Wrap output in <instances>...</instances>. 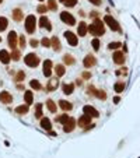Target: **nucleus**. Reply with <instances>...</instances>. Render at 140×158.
<instances>
[{
	"label": "nucleus",
	"instance_id": "obj_54",
	"mask_svg": "<svg viewBox=\"0 0 140 158\" xmlns=\"http://www.w3.org/2000/svg\"><path fill=\"white\" fill-rule=\"evenodd\" d=\"M39 1H43V0H39Z\"/></svg>",
	"mask_w": 140,
	"mask_h": 158
},
{
	"label": "nucleus",
	"instance_id": "obj_23",
	"mask_svg": "<svg viewBox=\"0 0 140 158\" xmlns=\"http://www.w3.org/2000/svg\"><path fill=\"white\" fill-rule=\"evenodd\" d=\"M51 46L53 48V51H55V52H60L62 46H60V41H59V38H56V37L52 38V39H51Z\"/></svg>",
	"mask_w": 140,
	"mask_h": 158
},
{
	"label": "nucleus",
	"instance_id": "obj_8",
	"mask_svg": "<svg viewBox=\"0 0 140 158\" xmlns=\"http://www.w3.org/2000/svg\"><path fill=\"white\" fill-rule=\"evenodd\" d=\"M83 112H84V115H87L90 118H99V112L94 107H91V105H85L83 108Z\"/></svg>",
	"mask_w": 140,
	"mask_h": 158
},
{
	"label": "nucleus",
	"instance_id": "obj_46",
	"mask_svg": "<svg viewBox=\"0 0 140 158\" xmlns=\"http://www.w3.org/2000/svg\"><path fill=\"white\" fill-rule=\"evenodd\" d=\"M83 77H84V79H90V77H91V73L85 71V73H83Z\"/></svg>",
	"mask_w": 140,
	"mask_h": 158
},
{
	"label": "nucleus",
	"instance_id": "obj_30",
	"mask_svg": "<svg viewBox=\"0 0 140 158\" xmlns=\"http://www.w3.org/2000/svg\"><path fill=\"white\" fill-rule=\"evenodd\" d=\"M46 107H48V109H49V112H52V113H55V112L57 111V107H56V104L53 102V99H48Z\"/></svg>",
	"mask_w": 140,
	"mask_h": 158
},
{
	"label": "nucleus",
	"instance_id": "obj_3",
	"mask_svg": "<svg viewBox=\"0 0 140 158\" xmlns=\"http://www.w3.org/2000/svg\"><path fill=\"white\" fill-rule=\"evenodd\" d=\"M104 23L107 24L108 27L111 28L112 31H118V32H122V29H121V25H119V23H118L116 20L113 18L112 15H105L104 17Z\"/></svg>",
	"mask_w": 140,
	"mask_h": 158
},
{
	"label": "nucleus",
	"instance_id": "obj_39",
	"mask_svg": "<svg viewBox=\"0 0 140 158\" xmlns=\"http://www.w3.org/2000/svg\"><path fill=\"white\" fill-rule=\"evenodd\" d=\"M121 46H122L121 42H111V43H108V49H118Z\"/></svg>",
	"mask_w": 140,
	"mask_h": 158
},
{
	"label": "nucleus",
	"instance_id": "obj_15",
	"mask_svg": "<svg viewBox=\"0 0 140 158\" xmlns=\"http://www.w3.org/2000/svg\"><path fill=\"white\" fill-rule=\"evenodd\" d=\"M39 27H41V28H46L48 31H52L51 21H49V18H48L46 15H41V18H39Z\"/></svg>",
	"mask_w": 140,
	"mask_h": 158
},
{
	"label": "nucleus",
	"instance_id": "obj_20",
	"mask_svg": "<svg viewBox=\"0 0 140 158\" xmlns=\"http://www.w3.org/2000/svg\"><path fill=\"white\" fill-rule=\"evenodd\" d=\"M77 34H79V37H85L87 35V23H79V28H77Z\"/></svg>",
	"mask_w": 140,
	"mask_h": 158
},
{
	"label": "nucleus",
	"instance_id": "obj_35",
	"mask_svg": "<svg viewBox=\"0 0 140 158\" xmlns=\"http://www.w3.org/2000/svg\"><path fill=\"white\" fill-rule=\"evenodd\" d=\"M59 1H62V4L66 7H74L77 4V0H59Z\"/></svg>",
	"mask_w": 140,
	"mask_h": 158
},
{
	"label": "nucleus",
	"instance_id": "obj_43",
	"mask_svg": "<svg viewBox=\"0 0 140 158\" xmlns=\"http://www.w3.org/2000/svg\"><path fill=\"white\" fill-rule=\"evenodd\" d=\"M20 48H21V49L25 48V38L24 37H20Z\"/></svg>",
	"mask_w": 140,
	"mask_h": 158
},
{
	"label": "nucleus",
	"instance_id": "obj_6",
	"mask_svg": "<svg viewBox=\"0 0 140 158\" xmlns=\"http://www.w3.org/2000/svg\"><path fill=\"white\" fill-rule=\"evenodd\" d=\"M60 20L65 24L70 25V27H73V25L76 24V18L70 13H67V11H62V13H60Z\"/></svg>",
	"mask_w": 140,
	"mask_h": 158
},
{
	"label": "nucleus",
	"instance_id": "obj_13",
	"mask_svg": "<svg viewBox=\"0 0 140 158\" xmlns=\"http://www.w3.org/2000/svg\"><path fill=\"white\" fill-rule=\"evenodd\" d=\"M7 42H9V46L11 48V49H15V46H17V32H15V31H11V32L9 34Z\"/></svg>",
	"mask_w": 140,
	"mask_h": 158
},
{
	"label": "nucleus",
	"instance_id": "obj_37",
	"mask_svg": "<svg viewBox=\"0 0 140 158\" xmlns=\"http://www.w3.org/2000/svg\"><path fill=\"white\" fill-rule=\"evenodd\" d=\"M35 108H37V111H35V118L41 119L42 118V104H37Z\"/></svg>",
	"mask_w": 140,
	"mask_h": 158
},
{
	"label": "nucleus",
	"instance_id": "obj_40",
	"mask_svg": "<svg viewBox=\"0 0 140 158\" xmlns=\"http://www.w3.org/2000/svg\"><path fill=\"white\" fill-rule=\"evenodd\" d=\"M67 119H69V116H67V113H63V115H60V116H57V118H56V121H57V122H60L62 125H63V123H65V122L67 121Z\"/></svg>",
	"mask_w": 140,
	"mask_h": 158
},
{
	"label": "nucleus",
	"instance_id": "obj_2",
	"mask_svg": "<svg viewBox=\"0 0 140 158\" xmlns=\"http://www.w3.org/2000/svg\"><path fill=\"white\" fill-rule=\"evenodd\" d=\"M25 31L28 34H34L35 32V28H37V18H35V15L34 14H29L25 17Z\"/></svg>",
	"mask_w": 140,
	"mask_h": 158
},
{
	"label": "nucleus",
	"instance_id": "obj_33",
	"mask_svg": "<svg viewBox=\"0 0 140 158\" xmlns=\"http://www.w3.org/2000/svg\"><path fill=\"white\" fill-rule=\"evenodd\" d=\"M9 25V20L6 18V17H0V32L1 31H4L6 28Z\"/></svg>",
	"mask_w": 140,
	"mask_h": 158
},
{
	"label": "nucleus",
	"instance_id": "obj_27",
	"mask_svg": "<svg viewBox=\"0 0 140 158\" xmlns=\"http://www.w3.org/2000/svg\"><path fill=\"white\" fill-rule=\"evenodd\" d=\"M74 91V84H63V94L70 95Z\"/></svg>",
	"mask_w": 140,
	"mask_h": 158
},
{
	"label": "nucleus",
	"instance_id": "obj_28",
	"mask_svg": "<svg viewBox=\"0 0 140 158\" xmlns=\"http://www.w3.org/2000/svg\"><path fill=\"white\" fill-rule=\"evenodd\" d=\"M125 83L123 81H118V83H115V85H113V90L116 91L118 94H121V93H123L125 91Z\"/></svg>",
	"mask_w": 140,
	"mask_h": 158
},
{
	"label": "nucleus",
	"instance_id": "obj_25",
	"mask_svg": "<svg viewBox=\"0 0 140 158\" xmlns=\"http://www.w3.org/2000/svg\"><path fill=\"white\" fill-rule=\"evenodd\" d=\"M74 62L76 59L73 57V55H70V53H66L65 56H63V63L67 66H71V65H74Z\"/></svg>",
	"mask_w": 140,
	"mask_h": 158
},
{
	"label": "nucleus",
	"instance_id": "obj_14",
	"mask_svg": "<svg viewBox=\"0 0 140 158\" xmlns=\"http://www.w3.org/2000/svg\"><path fill=\"white\" fill-rule=\"evenodd\" d=\"M90 125H91V118L87 116V115H83V116L79 119V127H83V129H88Z\"/></svg>",
	"mask_w": 140,
	"mask_h": 158
},
{
	"label": "nucleus",
	"instance_id": "obj_5",
	"mask_svg": "<svg viewBox=\"0 0 140 158\" xmlns=\"http://www.w3.org/2000/svg\"><path fill=\"white\" fill-rule=\"evenodd\" d=\"M88 94L99 98V99H102V101L107 99V94H105V91H102V90H97L94 85H88Z\"/></svg>",
	"mask_w": 140,
	"mask_h": 158
},
{
	"label": "nucleus",
	"instance_id": "obj_47",
	"mask_svg": "<svg viewBox=\"0 0 140 158\" xmlns=\"http://www.w3.org/2000/svg\"><path fill=\"white\" fill-rule=\"evenodd\" d=\"M119 101H121V98H119V97H115V98H113V102H115V104H119Z\"/></svg>",
	"mask_w": 140,
	"mask_h": 158
},
{
	"label": "nucleus",
	"instance_id": "obj_50",
	"mask_svg": "<svg viewBox=\"0 0 140 158\" xmlns=\"http://www.w3.org/2000/svg\"><path fill=\"white\" fill-rule=\"evenodd\" d=\"M76 84H77V85H81V84H83V81H81V80H77V81H76Z\"/></svg>",
	"mask_w": 140,
	"mask_h": 158
},
{
	"label": "nucleus",
	"instance_id": "obj_16",
	"mask_svg": "<svg viewBox=\"0 0 140 158\" xmlns=\"http://www.w3.org/2000/svg\"><path fill=\"white\" fill-rule=\"evenodd\" d=\"M112 57H113V62H115L116 65H123V63H125V55H123V52H121V51L115 52Z\"/></svg>",
	"mask_w": 140,
	"mask_h": 158
},
{
	"label": "nucleus",
	"instance_id": "obj_51",
	"mask_svg": "<svg viewBox=\"0 0 140 158\" xmlns=\"http://www.w3.org/2000/svg\"><path fill=\"white\" fill-rule=\"evenodd\" d=\"M17 88H18V90H24V85H21V84H18V85H17Z\"/></svg>",
	"mask_w": 140,
	"mask_h": 158
},
{
	"label": "nucleus",
	"instance_id": "obj_31",
	"mask_svg": "<svg viewBox=\"0 0 140 158\" xmlns=\"http://www.w3.org/2000/svg\"><path fill=\"white\" fill-rule=\"evenodd\" d=\"M24 79H25V73H24L23 70H18L17 74L14 76V81H15V83H21Z\"/></svg>",
	"mask_w": 140,
	"mask_h": 158
},
{
	"label": "nucleus",
	"instance_id": "obj_48",
	"mask_svg": "<svg viewBox=\"0 0 140 158\" xmlns=\"http://www.w3.org/2000/svg\"><path fill=\"white\" fill-rule=\"evenodd\" d=\"M98 15V11H91V17H97Z\"/></svg>",
	"mask_w": 140,
	"mask_h": 158
},
{
	"label": "nucleus",
	"instance_id": "obj_9",
	"mask_svg": "<svg viewBox=\"0 0 140 158\" xmlns=\"http://www.w3.org/2000/svg\"><path fill=\"white\" fill-rule=\"evenodd\" d=\"M83 65L85 69H90V67H93V66L97 65V59H95V56L94 55H85V57L83 59Z\"/></svg>",
	"mask_w": 140,
	"mask_h": 158
},
{
	"label": "nucleus",
	"instance_id": "obj_12",
	"mask_svg": "<svg viewBox=\"0 0 140 158\" xmlns=\"http://www.w3.org/2000/svg\"><path fill=\"white\" fill-rule=\"evenodd\" d=\"M0 102L6 104V105H9V104L13 102V97H11V94L9 91H1L0 93Z\"/></svg>",
	"mask_w": 140,
	"mask_h": 158
},
{
	"label": "nucleus",
	"instance_id": "obj_42",
	"mask_svg": "<svg viewBox=\"0 0 140 158\" xmlns=\"http://www.w3.org/2000/svg\"><path fill=\"white\" fill-rule=\"evenodd\" d=\"M41 43H42V46H45V48H49V46H51V41H49L48 38H42V39H41Z\"/></svg>",
	"mask_w": 140,
	"mask_h": 158
},
{
	"label": "nucleus",
	"instance_id": "obj_45",
	"mask_svg": "<svg viewBox=\"0 0 140 158\" xmlns=\"http://www.w3.org/2000/svg\"><path fill=\"white\" fill-rule=\"evenodd\" d=\"M90 1H91L93 4H95V6H101V3H102L101 0H90Z\"/></svg>",
	"mask_w": 140,
	"mask_h": 158
},
{
	"label": "nucleus",
	"instance_id": "obj_49",
	"mask_svg": "<svg viewBox=\"0 0 140 158\" xmlns=\"http://www.w3.org/2000/svg\"><path fill=\"white\" fill-rule=\"evenodd\" d=\"M49 134H51L52 137H56V136H57V133H55V132H52V130H51V132H49Z\"/></svg>",
	"mask_w": 140,
	"mask_h": 158
},
{
	"label": "nucleus",
	"instance_id": "obj_36",
	"mask_svg": "<svg viewBox=\"0 0 140 158\" xmlns=\"http://www.w3.org/2000/svg\"><path fill=\"white\" fill-rule=\"evenodd\" d=\"M48 9L53 10V11L57 10V3H56V0H48Z\"/></svg>",
	"mask_w": 140,
	"mask_h": 158
},
{
	"label": "nucleus",
	"instance_id": "obj_29",
	"mask_svg": "<svg viewBox=\"0 0 140 158\" xmlns=\"http://www.w3.org/2000/svg\"><path fill=\"white\" fill-rule=\"evenodd\" d=\"M55 73H56V76H57V77H62V76H65V73H66L65 66H63V65H56Z\"/></svg>",
	"mask_w": 140,
	"mask_h": 158
},
{
	"label": "nucleus",
	"instance_id": "obj_7",
	"mask_svg": "<svg viewBox=\"0 0 140 158\" xmlns=\"http://www.w3.org/2000/svg\"><path fill=\"white\" fill-rule=\"evenodd\" d=\"M76 129V119L74 118H69L67 121L63 123V132L65 133H70Z\"/></svg>",
	"mask_w": 140,
	"mask_h": 158
},
{
	"label": "nucleus",
	"instance_id": "obj_34",
	"mask_svg": "<svg viewBox=\"0 0 140 158\" xmlns=\"http://www.w3.org/2000/svg\"><path fill=\"white\" fill-rule=\"evenodd\" d=\"M20 57H21V53H20V51H17V49H13L11 55H10V59H13L14 62H18Z\"/></svg>",
	"mask_w": 140,
	"mask_h": 158
},
{
	"label": "nucleus",
	"instance_id": "obj_10",
	"mask_svg": "<svg viewBox=\"0 0 140 158\" xmlns=\"http://www.w3.org/2000/svg\"><path fill=\"white\" fill-rule=\"evenodd\" d=\"M63 35H65V38L67 39V42H69L70 46H76V45H77V42H79V39H77V35H74V34L71 32V31H66Z\"/></svg>",
	"mask_w": 140,
	"mask_h": 158
},
{
	"label": "nucleus",
	"instance_id": "obj_1",
	"mask_svg": "<svg viewBox=\"0 0 140 158\" xmlns=\"http://www.w3.org/2000/svg\"><path fill=\"white\" fill-rule=\"evenodd\" d=\"M87 32H90L91 35H95V37H101L105 34V25L99 18H94L93 24L87 25Z\"/></svg>",
	"mask_w": 140,
	"mask_h": 158
},
{
	"label": "nucleus",
	"instance_id": "obj_17",
	"mask_svg": "<svg viewBox=\"0 0 140 158\" xmlns=\"http://www.w3.org/2000/svg\"><path fill=\"white\" fill-rule=\"evenodd\" d=\"M11 14H13V20L15 21V23H20V21H23L24 13H23V10H21V9H14Z\"/></svg>",
	"mask_w": 140,
	"mask_h": 158
},
{
	"label": "nucleus",
	"instance_id": "obj_53",
	"mask_svg": "<svg viewBox=\"0 0 140 158\" xmlns=\"http://www.w3.org/2000/svg\"><path fill=\"white\" fill-rule=\"evenodd\" d=\"M0 42H1V37H0Z\"/></svg>",
	"mask_w": 140,
	"mask_h": 158
},
{
	"label": "nucleus",
	"instance_id": "obj_22",
	"mask_svg": "<svg viewBox=\"0 0 140 158\" xmlns=\"http://www.w3.org/2000/svg\"><path fill=\"white\" fill-rule=\"evenodd\" d=\"M59 107H60L65 112H69L73 109V105H71L69 101H66V99H60V101H59Z\"/></svg>",
	"mask_w": 140,
	"mask_h": 158
},
{
	"label": "nucleus",
	"instance_id": "obj_52",
	"mask_svg": "<svg viewBox=\"0 0 140 158\" xmlns=\"http://www.w3.org/2000/svg\"><path fill=\"white\" fill-rule=\"evenodd\" d=\"M1 3H3V0H0V4H1Z\"/></svg>",
	"mask_w": 140,
	"mask_h": 158
},
{
	"label": "nucleus",
	"instance_id": "obj_32",
	"mask_svg": "<svg viewBox=\"0 0 140 158\" xmlns=\"http://www.w3.org/2000/svg\"><path fill=\"white\" fill-rule=\"evenodd\" d=\"M29 87H31V88L32 90H42V84L39 83V81H38V80H31V81H29Z\"/></svg>",
	"mask_w": 140,
	"mask_h": 158
},
{
	"label": "nucleus",
	"instance_id": "obj_26",
	"mask_svg": "<svg viewBox=\"0 0 140 158\" xmlns=\"http://www.w3.org/2000/svg\"><path fill=\"white\" fill-rule=\"evenodd\" d=\"M28 111H29V107H28L27 104L15 108V113H18V115H25V113H28Z\"/></svg>",
	"mask_w": 140,
	"mask_h": 158
},
{
	"label": "nucleus",
	"instance_id": "obj_19",
	"mask_svg": "<svg viewBox=\"0 0 140 158\" xmlns=\"http://www.w3.org/2000/svg\"><path fill=\"white\" fill-rule=\"evenodd\" d=\"M57 85H59V80L57 79H51L49 80V83L46 85V93H52V91H55L57 88Z\"/></svg>",
	"mask_w": 140,
	"mask_h": 158
},
{
	"label": "nucleus",
	"instance_id": "obj_44",
	"mask_svg": "<svg viewBox=\"0 0 140 158\" xmlns=\"http://www.w3.org/2000/svg\"><path fill=\"white\" fill-rule=\"evenodd\" d=\"M29 45H31L32 48H37L38 46V41L37 39H31V41H29Z\"/></svg>",
	"mask_w": 140,
	"mask_h": 158
},
{
	"label": "nucleus",
	"instance_id": "obj_41",
	"mask_svg": "<svg viewBox=\"0 0 140 158\" xmlns=\"http://www.w3.org/2000/svg\"><path fill=\"white\" fill-rule=\"evenodd\" d=\"M37 11L43 15V13H46V11H48V7L45 4H39V6H38V9H37Z\"/></svg>",
	"mask_w": 140,
	"mask_h": 158
},
{
	"label": "nucleus",
	"instance_id": "obj_24",
	"mask_svg": "<svg viewBox=\"0 0 140 158\" xmlns=\"http://www.w3.org/2000/svg\"><path fill=\"white\" fill-rule=\"evenodd\" d=\"M24 99H25V104H27L28 107H29V105H32V104H34V94H32V91H25V93H24Z\"/></svg>",
	"mask_w": 140,
	"mask_h": 158
},
{
	"label": "nucleus",
	"instance_id": "obj_11",
	"mask_svg": "<svg viewBox=\"0 0 140 158\" xmlns=\"http://www.w3.org/2000/svg\"><path fill=\"white\" fill-rule=\"evenodd\" d=\"M52 67H53V63H52V60H45L43 62V70H42V73H43V76L45 77H51L52 76Z\"/></svg>",
	"mask_w": 140,
	"mask_h": 158
},
{
	"label": "nucleus",
	"instance_id": "obj_21",
	"mask_svg": "<svg viewBox=\"0 0 140 158\" xmlns=\"http://www.w3.org/2000/svg\"><path fill=\"white\" fill-rule=\"evenodd\" d=\"M41 127L43 129V130L51 132L52 130V123H51V121H49L48 118H41Z\"/></svg>",
	"mask_w": 140,
	"mask_h": 158
},
{
	"label": "nucleus",
	"instance_id": "obj_18",
	"mask_svg": "<svg viewBox=\"0 0 140 158\" xmlns=\"http://www.w3.org/2000/svg\"><path fill=\"white\" fill-rule=\"evenodd\" d=\"M10 60H11V59H10V53L6 51V49H1V51H0V62H1L3 65H9Z\"/></svg>",
	"mask_w": 140,
	"mask_h": 158
},
{
	"label": "nucleus",
	"instance_id": "obj_4",
	"mask_svg": "<svg viewBox=\"0 0 140 158\" xmlns=\"http://www.w3.org/2000/svg\"><path fill=\"white\" fill-rule=\"evenodd\" d=\"M24 62L25 65L29 66V67H37L39 65V57H38L35 53H28L25 57H24Z\"/></svg>",
	"mask_w": 140,
	"mask_h": 158
},
{
	"label": "nucleus",
	"instance_id": "obj_38",
	"mask_svg": "<svg viewBox=\"0 0 140 158\" xmlns=\"http://www.w3.org/2000/svg\"><path fill=\"white\" fill-rule=\"evenodd\" d=\"M91 46H93V49L95 52L99 51V39H98V38H94V39H93V42H91Z\"/></svg>",
	"mask_w": 140,
	"mask_h": 158
}]
</instances>
